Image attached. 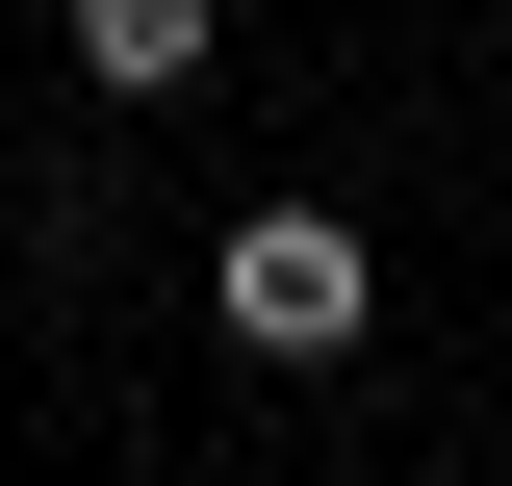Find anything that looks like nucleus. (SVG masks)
Instances as JSON below:
<instances>
[{"instance_id": "f03ea898", "label": "nucleus", "mask_w": 512, "mask_h": 486, "mask_svg": "<svg viewBox=\"0 0 512 486\" xmlns=\"http://www.w3.org/2000/svg\"><path fill=\"white\" fill-rule=\"evenodd\" d=\"M77 52H103V103H180L231 52V0H77Z\"/></svg>"}, {"instance_id": "f257e3e1", "label": "nucleus", "mask_w": 512, "mask_h": 486, "mask_svg": "<svg viewBox=\"0 0 512 486\" xmlns=\"http://www.w3.org/2000/svg\"><path fill=\"white\" fill-rule=\"evenodd\" d=\"M205 307H231L256 359H359V231H333V205H256V231L205 256Z\"/></svg>"}]
</instances>
